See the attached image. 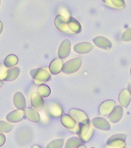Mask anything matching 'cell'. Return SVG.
Segmentation results:
<instances>
[{"label":"cell","instance_id":"cell-1","mask_svg":"<svg viewBox=\"0 0 131 148\" xmlns=\"http://www.w3.org/2000/svg\"><path fill=\"white\" fill-rule=\"evenodd\" d=\"M75 132L77 133L78 137L82 139L83 142H88L91 139L94 132L93 125L92 124L91 121L85 124H78Z\"/></svg>","mask_w":131,"mask_h":148},{"label":"cell","instance_id":"cell-2","mask_svg":"<svg viewBox=\"0 0 131 148\" xmlns=\"http://www.w3.org/2000/svg\"><path fill=\"white\" fill-rule=\"evenodd\" d=\"M31 77L34 79V83L37 85L43 84L51 79V72L45 68H35L30 71Z\"/></svg>","mask_w":131,"mask_h":148},{"label":"cell","instance_id":"cell-3","mask_svg":"<svg viewBox=\"0 0 131 148\" xmlns=\"http://www.w3.org/2000/svg\"><path fill=\"white\" fill-rule=\"evenodd\" d=\"M81 64H82V60L81 58H74L70 60L63 64L62 71L67 75L73 74L80 69V67L81 66Z\"/></svg>","mask_w":131,"mask_h":148},{"label":"cell","instance_id":"cell-4","mask_svg":"<svg viewBox=\"0 0 131 148\" xmlns=\"http://www.w3.org/2000/svg\"><path fill=\"white\" fill-rule=\"evenodd\" d=\"M69 114H70L72 117L74 118L78 124H85V123H88V122L90 121H89V118H88V115H87L84 111L80 110V109H70V112H69Z\"/></svg>","mask_w":131,"mask_h":148},{"label":"cell","instance_id":"cell-5","mask_svg":"<svg viewBox=\"0 0 131 148\" xmlns=\"http://www.w3.org/2000/svg\"><path fill=\"white\" fill-rule=\"evenodd\" d=\"M60 121H61V124L63 125V127L69 129V130L76 132L78 124H77L76 120L73 117H72L70 114L69 115H67V114L62 115L61 116Z\"/></svg>","mask_w":131,"mask_h":148},{"label":"cell","instance_id":"cell-6","mask_svg":"<svg viewBox=\"0 0 131 148\" xmlns=\"http://www.w3.org/2000/svg\"><path fill=\"white\" fill-rule=\"evenodd\" d=\"M55 27L58 29V30L61 31L62 33H73L70 29L68 27V24H67V20L65 18L60 14H58L55 18Z\"/></svg>","mask_w":131,"mask_h":148},{"label":"cell","instance_id":"cell-7","mask_svg":"<svg viewBox=\"0 0 131 148\" xmlns=\"http://www.w3.org/2000/svg\"><path fill=\"white\" fill-rule=\"evenodd\" d=\"M70 51H71V43H70V40H64L61 43L59 49H58V55L59 59L63 60V59L68 57L70 53Z\"/></svg>","mask_w":131,"mask_h":148},{"label":"cell","instance_id":"cell-8","mask_svg":"<svg viewBox=\"0 0 131 148\" xmlns=\"http://www.w3.org/2000/svg\"><path fill=\"white\" fill-rule=\"evenodd\" d=\"M122 116H123V107L121 106H116L108 115V121L112 124H115L121 121Z\"/></svg>","mask_w":131,"mask_h":148},{"label":"cell","instance_id":"cell-9","mask_svg":"<svg viewBox=\"0 0 131 148\" xmlns=\"http://www.w3.org/2000/svg\"><path fill=\"white\" fill-rule=\"evenodd\" d=\"M92 124L93 127L98 128L102 131H109L111 129V124L109 121H107L105 118L103 117H95L92 120Z\"/></svg>","mask_w":131,"mask_h":148},{"label":"cell","instance_id":"cell-10","mask_svg":"<svg viewBox=\"0 0 131 148\" xmlns=\"http://www.w3.org/2000/svg\"><path fill=\"white\" fill-rule=\"evenodd\" d=\"M31 105L33 108L37 111H42L44 109V101L43 97H41L38 92H34L31 95Z\"/></svg>","mask_w":131,"mask_h":148},{"label":"cell","instance_id":"cell-11","mask_svg":"<svg viewBox=\"0 0 131 148\" xmlns=\"http://www.w3.org/2000/svg\"><path fill=\"white\" fill-rule=\"evenodd\" d=\"M115 106V101L114 100H107V101H105L99 107V112L102 116L109 115L110 112L112 111Z\"/></svg>","mask_w":131,"mask_h":148},{"label":"cell","instance_id":"cell-12","mask_svg":"<svg viewBox=\"0 0 131 148\" xmlns=\"http://www.w3.org/2000/svg\"><path fill=\"white\" fill-rule=\"evenodd\" d=\"M47 112L54 117H59L62 114V109L58 104L55 102H48L46 106Z\"/></svg>","mask_w":131,"mask_h":148},{"label":"cell","instance_id":"cell-13","mask_svg":"<svg viewBox=\"0 0 131 148\" xmlns=\"http://www.w3.org/2000/svg\"><path fill=\"white\" fill-rule=\"evenodd\" d=\"M24 111L21 109H16L6 115V121L10 123H18L22 121L24 116Z\"/></svg>","mask_w":131,"mask_h":148},{"label":"cell","instance_id":"cell-14","mask_svg":"<svg viewBox=\"0 0 131 148\" xmlns=\"http://www.w3.org/2000/svg\"><path fill=\"white\" fill-rule=\"evenodd\" d=\"M93 43L96 46H97L98 48L105 50H109L112 47V44L111 42V40L104 37V36H96L93 39Z\"/></svg>","mask_w":131,"mask_h":148},{"label":"cell","instance_id":"cell-15","mask_svg":"<svg viewBox=\"0 0 131 148\" xmlns=\"http://www.w3.org/2000/svg\"><path fill=\"white\" fill-rule=\"evenodd\" d=\"M13 103H14V106L17 108V109L24 110L25 107H26L25 97L21 92H17L14 94V97H13Z\"/></svg>","mask_w":131,"mask_h":148},{"label":"cell","instance_id":"cell-16","mask_svg":"<svg viewBox=\"0 0 131 148\" xmlns=\"http://www.w3.org/2000/svg\"><path fill=\"white\" fill-rule=\"evenodd\" d=\"M93 49V45L91 43L81 42L74 45L73 50L78 54H87Z\"/></svg>","mask_w":131,"mask_h":148},{"label":"cell","instance_id":"cell-17","mask_svg":"<svg viewBox=\"0 0 131 148\" xmlns=\"http://www.w3.org/2000/svg\"><path fill=\"white\" fill-rule=\"evenodd\" d=\"M63 63L61 59H55L52 61L49 66V71L52 75H58L62 71Z\"/></svg>","mask_w":131,"mask_h":148},{"label":"cell","instance_id":"cell-18","mask_svg":"<svg viewBox=\"0 0 131 148\" xmlns=\"http://www.w3.org/2000/svg\"><path fill=\"white\" fill-rule=\"evenodd\" d=\"M130 94L128 91V90L124 89L122 90L119 96V101L120 106L123 108H127L130 103Z\"/></svg>","mask_w":131,"mask_h":148},{"label":"cell","instance_id":"cell-19","mask_svg":"<svg viewBox=\"0 0 131 148\" xmlns=\"http://www.w3.org/2000/svg\"><path fill=\"white\" fill-rule=\"evenodd\" d=\"M24 115L28 120H29L32 122L37 123L40 121V116L37 110L33 108H25L24 109Z\"/></svg>","mask_w":131,"mask_h":148},{"label":"cell","instance_id":"cell-20","mask_svg":"<svg viewBox=\"0 0 131 148\" xmlns=\"http://www.w3.org/2000/svg\"><path fill=\"white\" fill-rule=\"evenodd\" d=\"M67 24L69 29L73 33H80L81 32V25L75 18H70V19L67 21Z\"/></svg>","mask_w":131,"mask_h":148},{"label":"cell","instance_id":"cell-21","mask_svg":"<svg viewBox=\"0 0 131 148\" xmlns=\"http://www.w3.org/2000/svg\"><path fill=\"white\" fill-rule=\"evenodd\" d=\"M21 71L19 69V67L17 66H13L8 69V72H7V75L5 79L6 82H13L20 75Z\"/></svg>","mask_w":131,"mask_h":148},{"label":"cell","instance_id":"cell-22","mask_svg":"<svg viewBox=\"0 0 131 148\" xmlns=\"http://www.w3.org/2000/svg\"><path fill=\"white\" fill-rule=\"evenodd\" d=\"M82 139L80 137H71L67 139L65 143V148H77L83 144Z\"/></svg>","mask_w":131,"mask_h":148},{"label":"cell","instance_id":"cell-23","mask_svg":"<svg viewBox=\"0 0 131 148\" xmlns=\"http://www.w3.org/2000/svg\"><path fill=\"white\" fill-rule=\"evenodd\" d=\"M18 63V58L17 56L14 54L9 55L7 56L3 61V64L4 66H6L7 68H10L13 66H15Z\"/></svg>","mask_w":131,"mask_h":148},{"label":"cell","instance_id":"cell-24","mask_svg":"<svg viewBox=\"0 0 131 148\" xmlns=\"http://www.w3.org/2000/svg\"><path fill=\"white\" fill-rule=\"evenodd\" d=\"M104 3L114 9H122L126 6L124 0H107Z\"/></svg>","mask_w":131,"mask_h":148},{"label":"cell","instance_id":"cell-25","mask_svg":"<svg viewBox=\"0 0 131 148\" xmlns=\"http://www.w3.org/2000/svg\"><path fill=\"white\" fill-rule=\"evenodd\" d=\"M37 92L41 97H48L51 94V89L47 85H40V86L37 89Z\"/></svg>","mask_w":131,"mask_h":148},{"label":"cell","instance_id":"cell-26","mask_svg":"<svg viewBox=\"0 0 131 148\" xmlns=\"http://www.w3.org/2000/svg\"><path fill=\"white\" fill-rule=\"evenodd\" d=\"M14 128V125L10 122L0 121V132L8 133L11 132Z\"/></svg>","mask_w":131,"mask_h":148},{"label":"cell","instance_id":"cell-27","mask_svg":"<svg viewBox=\"0 0 131 148\" xmlns=\"http://www.w3.org/2000/svg\"><path fill=\"white\" fill-rule=\"evenodd\" d=\"M126 147V140L119 139L107 143L106 148H124Z\"/></svg>","mask_w":131,"mask_h":148},{"label":"cell","instance_id":"cell-28","mask_svg":"<svg viewBox=\"0 0 131 148\" xmlns=\"http://www.w3.org/2000/svg\"><path fill=\"white\" fill-rule=\"evenodd\" d=\"M64 146V139H57L50 142L46 148H62Z\"/></svg>","mask_w":131,"mask_h":148},{"label":"cell","instance_id":"cell-29","mask_svg":"<svg viewBox=\"0 0 131 148\" xmlns=\"http://www.w3.org/2000/svg\"><path fill=\"white\" fill-rule=\"evenodd\" d=\"M127 139V136L126 134H122V133H119V134H115L113 135L111 137H109V139L107 140V144L109 143L115 141V140H119V139H122V140H126Z\"/></svg>","mask_w":131,"mask_h":148},{"label":"cell","instance_id":"cell-30","mask_svg":"<svg viewBox=\"0 0 131 148\" xmlns=\"http://www.w3.org/2000/svg\"><path fill=\"white\" fill-rule=\"evenodd\" d=\"M58 14H60L62 15L63 18H65L67 19V21L70 19V18H72L71 17V14H70V11H69V10L64 7V6H61L59 10H58Z\"/></svg>","mask_w":131,"mask_h":148},{"label":"cell","instance_id":"cell-31","mask_svg":"<svg viewBox=\"0 0 131 148\" xmlns=\"http://www.w3.org/2000/svg\"><path fill=\"white\" fill-rule=\"evenodd\" d=\"M8 69L6 66H4V64H1L0 65V80H4L6 78V75H7V72H8Z\"/></svg>","mask_w":131,"mask_h":148},{"label":"cell","instance_id":"cell-32","mask_svg":"<svg viewBox=\"0 0 131 148\" xmlns=\"http://www.w3.org/2000/svg\"><path fill=\"white\" fill-rule=\"evenodd\" d=\"M122 40L126 42H128L131 40V27L127 29L126 30L122 33Z\"/></svg>","mask_w":131,"mask_h":148},{"label":"cell","instance_id":"cell-33","mask_svg":"<svg viewBox=\"0 0 131 148\" xmlns=\"http://www.w3.org/2000/svg\"><path fill=\"white\" fill-rule=\"evenodd\" d=\"M6 136L3 133H0V147H2L6 143Z\"/></svg>","mask_w":131,"mask_h":148},{"label":"cell","instance_id":"cell-34","mask_svg":"<svg viewBox=\"0 0 131 148\" xmlns=\"http://www.w3.org/2000/svg\"><path fill=\"white\" fill-rule=\"evenodd\" d=\"M3 23H2V21H0V34H1L2 32H3Z\"/></svg>","mask_w":131,"mask_h":148},{"label":"cell","instance_id":"cell-35","mask_svg":"<svg viewBox=\"0 0 131 148\" xmlns=\"http://www.w3.org/2000/svg\"><path fill=\"white\" fill-rule=\"evenodd\" d=\"M127 90H128V91L130 92V95H131V84L129 85L128 88H127Z\"/></svg>","mask_w":131,"mask_h":148},{"label":"cell","instance_id":"cell-36","mask_svg":"<svg viewBox=\"0 0 131 148\" xmlns=\"http://www.w3.org/2000/svg\"><path fill=\"white\" fill-rule=\"evenodd\" d=\"M77 148H86V146L85 145V144H81V145L80 146V147H78Z\"/></svg>","mask_w":131,"mask_h":148},{"label":"cell","instance_id":"cell-37","mask_svg":"<svg viewBox=\"0 0 131 148\" xmlns=\"http://www.w3.org/2000/svg\"><path fill=\"white\" fill-rule=\"evenodd\" d=\"M32 148H41L40 147V146H38V145H34V146H33V147Z\"/></svg>","mask_w":131,"mask_h":148},{"label":"cell","instance_id":"cell-38","mask_svg":"<svg viewBox=\"0 0 131 148\" xmlns=\"http://www.w3.org/2000/svg\"><path fill=\"white\" fill-rule=\"evenodd\" d=\"M3 80H0V88L3 86Z\"/></svg>","mask_w":131,"mask_h":148},{"label":"cell","instance_id":"cell-39","mask_svg":"<svg viewBox=\"0 0 131 148\" xmlns=\"http://www.w3.org/2000/svg\"><path fill=\"white\" fill-rule=\"evenodd\" d=\"M101 1H103V2H104V3H105V2H106V1H107V0H101Z\"/></svg>","mask_w":131,"mask_h":148},{"label":"cell","instance_id":"cell-40","mask_svg":"<svg viewBox=\"0 0 131 148\" xmlns=\"http://www.w3.org/2000/svg\"><path fill=\"white\" fill-rule=\"evenodd\" d=\"M130 75H131V67H130Z\"/></svg>","mask_w":131,"mask_h":148},{"label":"cell","instance_id":"cell-41","mask_svg":"<svg viewBox=\"0 0 131 148\" xmlns=\"http://www.w3.org/2000/svg\"><path fill=\"white\" fill-rule=\"evenodd\" d=\"M0 4H1V0H0Z\"/></svg>","mask_w":131,"mask_h":148},{"label":"cell","instance_id":"cell-42","mask_svg":"<svg viewBox=\"0 0 131 148\" xmlns=\"http://www.w3.org/2000/svg\"><path fill=\"white\" fill-rule=\"evenodd\" d=\"M91 148H95V147H91Z\"/></svg>","mask_w":131,"mask_h":148},{"label":"cell","instance_id":"cell-43","mask_svg":"<svg viewBox=\"0 0 131 148\" xmlns=\"http://www.w3.org/2000/svg\"><path fill=\"white\" fill-rule=\"evenodd\" d=\"M124 148H127V147H124Z\"/></svg>","mask_w":131,"mask_h":148}]
</instances>
